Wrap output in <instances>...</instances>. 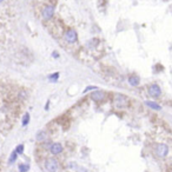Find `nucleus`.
I'll return each mask as SVG.
<instances>
[{"label": "nucleus", "mask_w": 172, "mask_h": 172, "mask_svg": "<svg viewBox=\"0 0 172 172\" xmlns=\"http://www.w3.org/2000/svg\"><path fill=\"white\" fill-rule=\"evenodd\" d=\"M45 169L47 172H57L59 170V164L57 162V159L50 158L45 162Z\"/></svg>", "instance_id": "nucleus-1"}, {"label": "nucleus", "mask_w": 172, "mask_h": 172, "mask_svg": "<svg viewBox=\"0 0 172 172\" xmlns=\"http://www.w3.org/2000/svg\"><path fill=\"white\" fill-rule=\"evenodd\" d=\"M145 105H146V106H149V107L152 108V110H156V111H160V110H162V106L159 105V104H157L156 102L146 100V102H145Z\"/></svg>", "instance_id": "nucleus-9"}, {"label": "nucleus", "mask_w": 172, "mask_h": 172, "mask_svg": "<svg viewBox=\"0 0 172 172\" xmlns=\"http://www.w3.org/2000/svg\"><path fill=\"white\" fill-rule=\"evenodd\" d=\"M16 160H17V152L13 151V152L11 153V156H9V160H8V163L12 164V163H14Z\"/></svg>", "instance_id": "nucleus-14"}, {"label": "nucleus", "mask_w": 172, "mask_h": 172, "mask_svg": "<svg viewBox=\"0 0 172 172\" xmlns=\"http://www.w3.org/2000/svg\"><path fill=\"white\" fill-rule=\"evenodd\" d=\"M22 126H26L28 123H30V114L28 113H25L24 114V117H22Z\"/></svg>", "instance_id": "nucleus-12"}, {"label": "nucleus", "mask_w": 172, "mask_h": 172, "mask_svg": "<svg viewBox=\"0 0 172 172\" xmlns=\"http://www.w3.org/2000/svg\"><path fill=\"white\" fill-rule=\"evenodd\" d=\"M91 90H97V86H89V87H86L84 90V93H86L87 91H91Z\"/></svg>", "instance_id": "nucleus-17"}, {"label": "nucleus", "mask_w": 172, "mask_h": 172, "mask_svg": "<svg viewBox=\"0 0 172 172\" xmlns=\"http://www.w3.org/2000/svg\"><path fill=\"white\" fill-rule=\"evenodd\" d=\"M24 149H25V146H24V144H20V145H18L17 147H16V152H17V154H20V153H22L24 152Z\"/></svg>", "instance_id": "nucleus-15"}, {"label": "nucleus", "mask_w": 172, "mask_h": 172, "mask_svg": "<svg viewBox=\"0 0 172 172\" xmlns=\"http://www.w3.org/2000/svg\"><path fill=\"white\" fill-rule=\"evenodd\" d=\"M61 151H63V145L61 144L54 143L51 145V153L52 154H59V153H61Z\"/></svg>", "instance_id": "nucleus-8"}, {"label": "nucleus", "mask_w": 172, "mask_h": 172, "mask_svg": "<svg viewBox=\"0 0 172 172\" xmlns=\"http://www.w3.org/2000/svg\"><path fill=\"white\" fill-rule=\"evenodd\" d=\"M156 153L159 156V157H166L167 153H169V147L166 144H158L156 146Z\"/></svg>", "instance_id": "nucleus-4"}, {"label": "nucleus", "mask_w": 172, "mask_h": 172, "mask_svg": "<svg viewBox=\"0 0 172 172\" xmlns=\"http://www.w3.org/2000/svg\"><path fill=\"white\" fill-rule=\"evenodd\" d=\"M58 78H59V73L58 72L53 73V74H51V76H48V80H50V81H57Z\"/></svg>", "instance_id": "nucleus-16"}, {"label": "nucleus", "mask_w": 172, "mask_h": 172, "mask_svg": "<svg viewBox=\"0 0 172 172\" xmlns=\"http://www.w3.org/2000/svg\"><path fill=\"white\" fill-rule=\"evenodd\" d=\"M91 97H92V99L94 100V102H102L104 98H105V93L103 92V91H95V92H93L92 94H91Z\"/></svg>", "instance_id": "nucleus-7"}, {"label": "nucleus", "mask_w": 172, "mask_h": 172, "mask_svg": "<svg viewBox=\"0 0 172 172\" xmlns=\"http://www.w3.org/2000/svg\"><path fill=\"white\" fill-rule=\"evenodd\" d=\"M46 133L44 132V131H41V132H39L38 134H37V140L38 142H43V140H45L46 139Z\"/></svg>", "instance_id": "nucleus-11"}, {"label": "nucleus", "mask_w": 172, "mask_h": 172, "mask_svg": "<svg viewBox=\"0 0 172 172\" xmlns=\"http://www.w3.org/2000/svg\"><path fill=\"white\" fill-rule=\"evenodd\" d=\"M53 14H54V6H53V5H47V6H45L44 9H43V12H41V16H43V18H44L46 21H47V20H51L52 17H53Z\"/></svg>", "instance_id": "nucleus-2"}, {"label": "nucleus", "mask_w": 172, "mask_h": 172, "mask_svg": "<svg viewBox=\"0 0 172 172\" xmlns=\"http://www.w3.org/2000/svg\"><path fill=\"white\" fill-rule=\"evenodd\" d=\"M58 56H59V54H58V53H57V52H54V53H53V57H56V58H57V57H58Z\"/></svg>", "instance_id": "nucleus-18"}, {"label": "nucleus", "mask_w": 172, "mask_h": 172, "mask_svg": "<svg viewBox=\"0 0 172 172\" xmlns=\"http://www.w3.org/2000/svg\"><path fill=\"white\" fill-rule=\"evenodd\" d=\"M28 170H30L28 164H20L19 165V172H27Z\"/></svg>", "instance_id": "nucleus-13"}, {"label": "nucleus", "mask_w": 172, "mask_h": 172, "mask_svg": "<svg viewBox=\"0 0 172 172\" xmlns=\"http://www.w3.org/2000/svg\"><path fill=\"white\" fill-rule=\"evenodd\" d=\"M147 92H149V94L151 97H153V98H158V97H160V94H162V90H160V87H159L157 84H152L149 87V90H147Z\"/></svg>", "instance_id": "nucleus-5"}, {"label": "nucleus", "mask_w": 172, "mask_h": 172, "mask_svg": "<svg viewBox=\"0 0 172 172\" xmlns=\"http://www.w3.org/2000/svg\"><path fill=\"white\" fill-rule=\"evenodd\" d=\"M3 1H4V0H0V4H1V3H3Z\"/></svg>", "instance_id": "nucleus-19"}, {"label": "nucleus", "mask_w": 172, "mask_h": 172, "mask_svg": "<svg viewBox=\"0 0 172 172\" xmlns=\"http://www.w3.org/2000/svg\"><path fill=\"white\" fill-rule=\"evenodd\" d=\"M129 83H130L131 86H138L139 83H140V79H139L137 76H131V77L129 78Z\"/></svg>", "instance_id": "nucleus-10"}, {"label": "nucleus", "mask_w": 172, "mask_h": 172, "mask_svg": "<svg viewBox=\"0 0 172 172\" xmlns=\"http://www.w3.org/2000/svg\"><path fill=\"white\" fill-rule=\"evenodd\" d=\"M64 38H65V40H66L67 43L73 44V43H76V41H77V39H78V34H77V32H76L74 30H67V31L65 32Z\"/></svg>", "instance_id": "nucleus-3"}, {"label": "nucleus", "mask_w": 172, "mask_h": 172, "mask_svg": "<svg viewBox=\"0 0 172 172\" xmlns=\"http://www.w3.org/2000/svg\"><path fill=\"white\" fill-rule=\"evenodd\" d=\"M127 103V99L124 97V95H121V94H117L116 98H114V105L118 106V107H123V106H125Z\"/></svg>", "instance_id": "nucleus-6"}]
</instances>
